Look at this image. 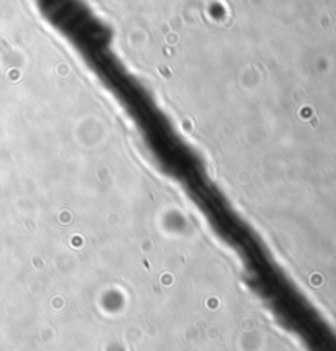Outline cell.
Instances as JSON below:
<instances>
[{
	"label": "cell",
	"instance_id": "6da1fadb",
	"mask_svg": "<svg viewBox=\"0 0 336 351\" xmlns=\"http://www.w3.org/2000/svg\"><path fill=\"white\" fill-rule=\"evenodd\" d=\"M110 351H120L119 348H117V346H112V350Z\"/></svg>",
	"mask_w": 336,
	"mask_h": 351
}]
</instances>
